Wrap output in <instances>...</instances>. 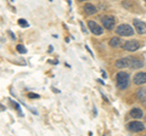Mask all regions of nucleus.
<instances>
[{
	"instance_id": "nucleus-1",
	"label": "nucleus",
	"mask_w": 146,
	"mask_h": 136,
	"mask_svg": "<svg viewBox=\"0 0 146 136\" xmlns=\"http://www.w3.org/2000/svg\"><path fill=\"white\" fill-rule=\"evenodd\" d=\"M129 84V75L125 72H119L117 74V86L119 89H125Z\"/></svg>"
},
{
	"instance_id": "nucleus-2",
	"label": "nucleus",
	"mask_w": 146,
	"mask_h": 136,
	"mask_svg": "<svg viewBox=\"0 0 146 136\" xmlns=\"http://www.w3.org/2000/svg\"><path fill=\"white\" fill-rule=\"evenodd\" d=\"M116 33L118 35H122V37H130V35H133L134 30L129 24H121L116 28Z\"/></svg>"
},
{
	"instance_id": "nucleus-3",
	"label": "nucleus",
	"mask_w": 146,
	"mask_h": 136,
	"mask_svg": "<svg viewBox=\"0 0 146 136\" xmlns=\"http://www.w3.org/2000/svg\"><path fill=\"white\" fill-rule=\"evenodd\" d=\"M139 48H140V44L136 40H129V42L124 43V45H123V49L127 50V51H135Z\"/></svg>"
},
{
	"instance_id": "nucleus-4",
	"label": "nucleus",
	"mask_w": 146,
	"mask_h": 136,
	"mask_svg": "<svg viewBox=\"0 0 146 136\" xmlns=\"http://www.w3.org/2000/svg\"><path fill=\"white\" fill-rule=\"evenodd\" d=\"M133 24H134V28L136 29L139 34H146V23L143 21H139V20H134L133 21Z\"/></svg>"
},
{
	"instance_id": "nucleus-5",
	"label": "nucleus",
	"mask_w": 146,
	"mask_h": 136,
	"mask_svg": "<svg viewBox=\"0 0 146 136\" xmlns=\"http://www.w3.org/2000/svg\"><path fill=\"white\" fill-rule=\"evenodd\" d=\"M128 129L133 131V133H139V131H143L145 129V126L140 121H131V123L128 124Z\"/></svg>"
},
{
	"instance_id": "nucleus-6",
	"label": "nucleus",
	"mask_w": 146,
	"mask_h": 136,
	"mask_svg": "<svg viewBox=\"0 0 146 136\" xmlns=\"http://www.w3.org/2000/svg\"><path fill=\"white\" fill-rule=\"evenodd\" d=\"M88 27L90 28V32L93 34H96V35L102 34V27H100L99 24H96L94 21H89L88 22Z\"/></svg>"
},
{
	"instance_id": "nucleus-7",
	"label": "nucleus",
	"mask_w": 146,
	"mask_h": 136,
	"mask_svg": "<svg viewBox=\"0 0 146 136\" xmlns=\"http://www.w3.org/2000/svg\"><path fill=\"white\" fill-rule=\"evenodd\" d=\"M115 17H110V16H107V17H104L102 18V24H104V27L105 28H107V29H112L113 28V26H115Z\"/></svg>"
},
{
	"instance_id": "nucleus-8",
	"label": "nucleus",
	"mask_w": 146,
	"mask_h": 136,
	"mask_svg": "<svg viewBox=\"0 0 146 136\" xmlns=\"http://www.w3.org/2000/svg\"><path fill=\"white\" fill-rule=\"evenodd\" d=\"M130 63H131V57H125V58H122V60H118L116 62V67L117 68L130 67Z\"/></svg>"
},
{
	"instance_id": "nucleus-9",
	"label": "nucleus",
	"mask_w": 146,
	"mask_h": 136,
	"mask_svg": "<svg viewBox=\"0 0 146 136\" xmlns=\"http://www.w3.org/2000/svg\"><path fill=\"white\" fill-rule=\"evenodd\" d=\"M134 83L141 85L146 83V72H141V73H138L134 77Z\"/></svg>"
},
{
	"instance_id": "nucleus-10",
	"label": "nucleus",
	"mask_w": 146,
	"mask_h": 136,
	"mask_svg": "<svg viewBox=\"0 0 146 136\" xmlns=\"http://www.w3.org/2000/svg\"><path fill=\"white\" fill-rule=\"evenodd\" d=\"M143 67V61L140 58H136V57H131V63H130V68H141Z\"/></svg>"
},
{
	"instance_id": "nucleus-11",
	"label": "nucleus",
	"mask_w": 146,
	"mask_h": 136,
	"mask_svg": "<svg viewBox=\"0 0 146 136\" xmlns=\"http://www.w3.org/2000/svg\"><path fill=\"white\" fill-rule=\"evenodd\" d=\"M130 116H131V118L138 119V118L143 117V111H141L140 108H133V110L130 111Z\"/></svg>"
},
{
	"instance_id": "nucleus-12",
	"label": "nucleus",
	"mask_w": 146,
	"mask_h": 136,
	"mask_svg": "<svg viewBox=\"0 0 146 136\" xmlns=\"http://www.w3.org/2000/svg\"><path fill=\"white\" fill-rule=\"evenodd\" d=\"M84 11H85V13H88V15H93V13L96 12V9H95V6L91 5V4H86L84 6Z\"/></svg>"
},
{
	"instance_id": "nucleus-13",
	"label": "nucleus",
	"mask_w": 146,
	"mask_h": 136,
	"mask_svg": "<svg viewBox=\"0 0 146 136\" xmlns=\"http://www.w3.org/2000/svg\"><path fill=\"white\" fill-rule=\"evenodd\" d=\"M110 45H111L112 48H117L118 45H121V39L119 38H112L110 40Z\"/></svg>"
},
{
	"instance_id": "nucleus-14",
	"label": "nucleus",
	"mask_w": 146,
	"mask_h": 136,
	"mask_svg": "<svg viewBox=\"0 0 146 136\" xmlns=\"http://www.w3.org/2000/svg\"><path fill=\"white\" fill-rule=\"evenodd\" d=\"M17 51L20 53H26V49L22 45H17Z\"/></svg>"
},
{
	"instance_id": "nucleus-15",
	"label": "nucleus",
	"mask_w": 146,
	"mask_h": 136,
	"mask_svg": "<svg viewBox=\"0 0 146 136\" xmlns=\"http://www.w3.org/2000/svg\"><path fill=\"white\" fill-rule=\"evenodd\" d=\"M18 24L22 26V27H28V22L25 21V20H18Z\"/></svg>"
},
{
	"instance_id": "nucleus-16",
	"label": "nucleus",
	"mask_w": 146,
	"mask_h": 136,
	"mask_svg": "<svg viewBox=\"0 0 146 136\" xmlns=\"http://www.w3.org/2000/svg\"><path fill=\"white\" fill-rule=\"evenodd\" d=\"M28 96H29L31 98H38L39 95H36V94H28Z\"/></svg>"
},
{
	"instance_id": "nucleus-17",
	"label": "nucleus",
	"mask_w": 146,
	"mask_h": 136,
	"mask_svg": "<svg viewBox=\"0 0 146 136\" xmlns=\"http://www.w3.org/2000/svg\"><path fill=\"white\" fill-rule=\"evenodd\" d=\"M9 35H10V37H11L12 39H16V37H15V35H13L12 32H9Z\"/></svg>"
},
{
	"instance_id": "nucleus-18",
	"label": "nucleus",
	"mask_w": 146,
	"mask_h": 136,
	"mask_svg": "<svg viewBox=\"0 0 146 136\" xmlns=\"http://www.w3.org/2000/svg\"><path fill=\"white\" fill-rule=\"evenodd\" d=\"M144 1H145V5H146V0H144Z\"/></svg>"
},
{
	"instance_id": "nucleus-19",
	"label": "nucleus",
	"mask_w": 146,
	"mask_h": 136,
	"mask_svg": "<svg viewBox=\"0 0 146 136\" xmlns=\"http://www.w3.org/2000/svg\"><path fill=\"white\" fill-rule=\"evenodd\" d=\"M80 1H85V0H80Z\"/></svg>"
}]
</instances>
